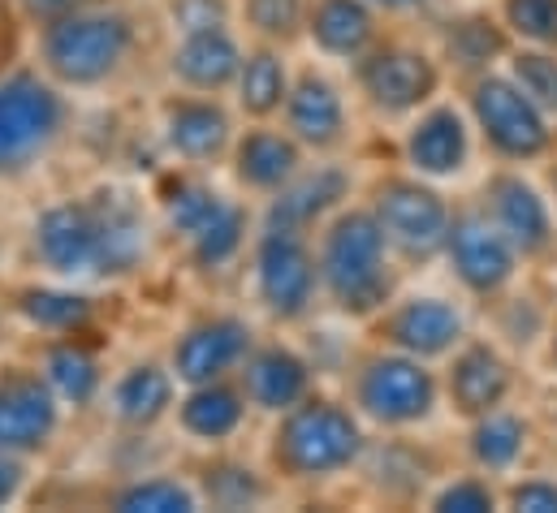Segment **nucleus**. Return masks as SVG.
<instances>
[{"label": "nucleus", "instance_id": "obj_1", "mask_svg": "<svg viewBox=\"0 0 557 513\" xmlns=\"http://www.w3.org/2000/svg\"><path fill=\"white\" fill-rule=\"evenodd\" d=\"M30 251L52 280H122L147 263L151 229L139 199L109 186L83 199L48 203L30 225Z\"/></svg>", "mask_w": 557, "mask_h": 513}, {"label": "nucleus", "instance_id": "obj_2", "mask_svg": "<svg viewBox=\"0 0 557 513\" xmlns=\"http://www.w3.org/2000/svg\"><path fill=\"white\" fill-rule=\"evenodd\" d=\"M139 52V26L126 9L96 4L39 26V70L65 91L109 87L131 70Z\"/></svg>", "mask_w": 557, "mask_h": 513}, {"label": "nucleus", "instance_id": "obj_3", "mask_svg": "<svg viewBox=\"0 0 557 513\" xmlns=\"http://www.w3.org/2000/svg\"><path fill=\"white\" fill-rule=\"evenodd\" d=\"M315 267H320V293L342 311V315H376L385 311L394 293V272H389V242L385 229L376 225L372 208H337L320 225L315 242Z\"/></svg>", "mask_w": 557, "mask_h": 513}, {"label": "nucleus", "instance_id": "obj_4", "mask_svg": "<svg viewBox=\"0 0 557 513\" xmlns=\"http://www.w3.org/2000/svg\"><path fill=\"white\" fill-rule=\"evenodd\" d=\"M359 453H363V427L355 410L311 392L285 414H277V427L269 436V466L277 479H289V484L333 479L350 471Z\"/></svg>", "mask_w": 557, "mask_h": 513}, {"label": "nucleus", "instance_id": "obj_5", "mask_svg": "<svg viewBox=\"0 0 557 513\" xmlns=\"http://www.w3.org/2000/svg\"><path fill=\"white\" fill-rule=\"evenodd\" d=\"M70 100L44 70H0V182L44 164L65 138Z\"/></svg>", "mask_w": 557, "mask_h": 513}, {"label": "nucleus", "instance_id": "obj_6", "mask_svg": "<svg viewBox=\"0 0 557 513\" xmlns=\"http://www.w3.org/2000/svg\"><path fill=\"white\" fill-rule=\"evenodd\" d=\"M251 280H256L260 306H264L277 324L302 320V315L311 311L315 293H320L315 247L307 242V234L264 225V229L256 234V247H251Z\"/></svg>", "mask_w": 557, "mask_h": 513}, {"label": "nucleus", "instance_id": "obj_7", "mask_svg": "<svg viewBox=\"0 0 557 513\" xmlns=\"http://www.w3.org/2000/svg\"><path fill=\"white\" fill-rule=\"evenodd\" d=\"M355 405L381 427H411L432 414L436 380L416 354H376L355 376Z\"/></svg>", "mask_w": 557, "mask_h": 513}, {"label": "nucleus", "instance_id": "obj_8", "mask_svg": "<svg viewBox=\"0 0 557 513\" xmlns=\"http://www.w3.org/2000/svg\"><path fill=\"white\" fill-rule=\"evenodd\" d=\"M61 397L39 367H0V449L17 458H39L61 431Z\"/></svg>", "mask_w": 557, "mask_h": 513}, {"label": "nucleus", "instance_id": "obj_9", "mask_svg": "<svg viewBox=\"0 0 557 513\" xmlns=\"http://www.w3.org/2000/svg\"><path fill=\"white\" fill-rule=\"evenodd\" d=\"M372 216L385 229V242L407 259H428L445 251L449 221H454L445 199L436 190H428L423 182H411V177L381 182L376 199H372Z\"/></svg>", "mask_w": 557, "mask_h": 513}, {"label": "nucleus", "instance_id": "obj_10", "mask_svg": "<svg viewBox=\"0 0 557 513\" xmlns=\"http://www.w3.org/2000/svg\"><path fill=\"white\" fill-rule=\"evenodd\" d=\"M471 113H475V126L484 129V138L506 160H532L549 147L545 109L532 96H523V87L515 78H497V74L475 78Z\"/></svg>", "mask_w": 557, "mask_h": 513}, {"label": "nucleus", "instance_id": "obj_11", "mask_svg": "<svg viewBox=\"0 0 557 513\" xmlns=\"http://www.w3.org/2000/svg\"><path fill=\"white\" fill-rule=\"evenodd\" d=\"M256 333L247 320L238 315H203L195 324H186L169 350V367L177 376V385H212V380H230L238 376L243 359L251 354Z\"/></svg>", "mask_w": 557, "mask_h": 513}, {"label": "nucleus", "instance_id": "obj_12", "mask_svg": "<svg viewBox=\"0 0 557 513\" xmlns=\"http://www.w3.org/2000/svg\"><path fill=\"white\" fill-rule=\"evenodd\" d=\"M160 138L169 147V155L186 160V164H216L221 155H230L234 147V117L221 104V96H169L160 104Z\"/></svg>", "mask_w": 557, "mask_h": 513}, {"label": "nucleus", "instance_id": "obj_13", "mask_svg": "<svg viewBox=\"0 0 557 513\" xmlns=\"http://www.w3.org/2000/svg\"><path fill=\"white\" fill-rule=\"evenodd\" d=\"M445 255L454 263L458 280L471 293H497L510 276H515V242L502 234V225L484 212H462L449 221V238H445Z\"/></svg>", "mask_w": 557, "mask_h": 513}, {"label": "nucleus", "instance_id": "obj_14", "mask_svg": "<svg viewBox=\"0 0 557 513\" xmlns=\"http://www.w3.org/2000/svg\"><path fill=\"white\" fill-rule=\"evenodd\" d=\"M355 65H359L355 74H359V91L368 96V104L389 117L416 113L436 91V65L411 48H368Z\"/></svg>", "mask_w": 557, "mask_h": 513}, {"label": "nucleus", "instance_id": "obj_15", "mask_svg": "<svg viewBox=\"0 0 557 513\" xmlns=\"http://www.w3.org/2000/svg\"><path fill=\"white\" fill-rule=\"evenodd\" d=\"M230 168L234 182L247 195L273 199L277 190H285L298 173H302V142L289 134L285 126H269L256 122L251 129H243L230 147Z\"/></svg>", "mask_w": 557, "mask_h": 513}, {"label": "nucleus", "instance_id": "obj_16", "mask_svg": "<svg viewBox=\"0 0 557 513\" xmlns=\"http://www.w3.org/2000/svg\"><path fill=\"white\" fill-rule=\"evenodd\" d=\"M243 57H247V48L238 43L234 26L190 30V35H177V43L169 52V74L182 91L221 96V91H234Z\"/></svg>", "mask_w": 557, "mask_h": 513}, {"label": "nucleus", "instance_id": "obj_17", "mask_svg": "<svg viewBox=\"0 0 557 513\" xmlns=\"http://www.w3.org/2000/svg\"><path fill=\"white\" fill-rule=\"evenodd\" d=\"M281 122L302 142V151H333L346 138V100H342V87L333 78H324L320 70H302L289 83Z\"/></svg>", "mask_w": 557, "mask_h": 513}, {"label": "nucleus", "instance_id": "obj_18", "mask_svg": "<svg viewBox=\"0 0 557 513\" xmlns=\"http://www.w3.org/2000/svg\"><path fill=\"white\" fill-rule=\"evenodd\" d=\"M234 380L247 392L251 410L285 414L289 405H298L311 392V363L298 350L269 341V346H251V354L243 359Z\"/></svg>", "mask_w": 557, "mask_h": 513}, {"label": "nucleus", "instance_id": "obj_19", "mask_svg": "<svg viewBox=\"0 0 557 513\" xmlns=\"http://www.w3.org/2000/svg\"><path fill=\"white\" fill-rule=\"evenodd\" d=\"M346 190H350V177H346L337 164H315V168L302 164V173H298L285 190H277V195L269 199L264 225L307 234V229L324 225V221L342 208Z\"/></svg>", "mask_w": 557, "mask_h": 513}, {"label": "nucleus", "instance_id": "obj_20", "mask_svg": "<svg viewBox=\"0 0 557 513\" xmlns=\"http://www.w3.org/2000/svg\"><path fill=\"white\" fill-rule=\"evenodd\" d=\"M247 392L238 388V380H212V385H190L173 414H177V427L199 440V445H225L243 431L247 423Z\"/></svg>", "mask_w": 557, "mask_h": 513}, {"label": "nucleus", "instance_id": "obj_21", "mask_svg": "<svg viewBox=\"0 0 557 513\" xmlns=\"http://www.w3.org/2000/svg\"><path fill=\"white\" fill-rule=\"evenodd\" d=\"M109 405H113V418L122 427H135V431L156 427L177 405V376H173V367L169 363H156V359L131 363L109 385Z\"/></svg>", "mask_w": 557, "mask_h": 513}, {"label": "nucleus", "instance_id": "obj_22", "mask_svg": "<svg viewBox=\"0 0 557 513\" xmlns=\"http://www.w3.org/2000/svg\"><path fill=\"white\" fill-rule=\"evenodd\" d=\"M385 337L416 359L449 354L462 341V311L445 298H411L394 315H385Z\"/></svg>", "mask_w": 557, "mask_h": 513}, {"label": "nucleus", "instance_id": "obj_23", "mask_svg": "<svg viewBox=\"0 0 557 513\" xmlns=\"http://www.w3.org/2000/svg\"><path fill=\"white\" fill-rule=\"evenodd\" d=\"M488 208H493V221L502 225V234L515 242L519 255H541V251L554 242L549 203H545L541 190L528 186L523 177H493V186H488Z\"/></svg>", "mask_w": 557, "mask_h": 513}, {"label": "nucleus", "instance_id": "obj_24", "mask_svg": "<svg viewBox=\"0 0 557 513\" xmlns=\"http://www.w3.org/2000/svg\"><path fill=\"white\" fill-rule=\"evenodd\" d=\"M467 151H471L467 122L449 104L428 109L407 134V164L416 168L419 177H454V173H462Z\"/></svg>", "mask_w": 557, "mask_h": 513}, {"label": "nucleus", "instance_id": "obj_25", "mask_svg": "<svg viewBox=\"0 0 557 513\" xmlns=\"http://www.w3.org/2000/svg\"><path fill=\"white\" fill-rule=\"evenodd\" d=\"M307 39L333 61H359L376 39V9L368 0H311Z\"/></svg>", "mask_w": 557, "mask_h": 513}, {"label": "nucleus", "instance_id": "obj_26", "mask_svg": "<svg viewBox=\"0 0 557 513\" xmlns=\"http://www.w3.org/2000/svg\"><path fill=\"white\" fill-rule=\"evenodd\" d=\"M510 392V363L493 346H462L449 367V397L467 418H480L488 410H502Z\"/></svg>", "mask_w": 557, "mask_h": 513}, {"label": "nucleus", "instance_id": "obj_27", "mask_svg": "<svg viewBox=\"0 0 557 513\" xmlns=\"http://www.w3.org/2000/svg\"><path fill=\"white\" fill-rule=\"evenodd\" d=\"M44 380L52 385V392L61 397V405L70 410H87L100 392H104V372H100V359L74 337H52L44 350H39V363Z\"/></svg>", "mask_w": 557, "mask_h": 513}, {"label": "nucleus", "instance_id": "obj_28", "mask_svg": "<svg viewBox=\"0 0 557 513\" xmlns=\"http://www.w3.org/2000/svg\"><path fill=\"white\" fill-rule=\"evenodd\" d=\"M13 311L35 333L74 337V333H83L91 324L96 302L83 289H74L70 280H57V285H22V289H13Z\"/></svg>", "mask_w": 557, "mask_h": 513}, {"label": "nucleus", "instance_id": "obj_29", "mask_svg": "<svg viewBox=\"0 0 557 513\" xmlns=\"http://www.w3.org/2000/svg\"><path fill=\"white\" fill-rule=\"evenodd\" d=\"M289 70H285V57H281L277 43H256L247 48L243 57V70L234 78V104L251 117V122H269L285 109V96H289Z\"/></svg>", "mask_w": 557, "mask_h": 513}, {"label": "nucleus", "instance_id": "obj_30", "mask_svg": "<svg viewBox=\"0 0 557 513\" xmlns=\"http://www.w3.org/2000/svg\"><path fill=\"white\" fill-rule=\"evenodd\" d=\"M109 505L122 513H195L203 510V497L195 484H182L173 475H147V479H131L122 484Z\"/></svg>", "mask_w": 557, "mask_h": 513}, {"label": "nucleus", "instance_id": "obj_31", "mask_svg": "<svg viewBox=\"0 0 557 513\" xmlns=\"http://www.w3.org/2000/svg\"><path fill=\"white\" fill-rule=\"evenodd\" d=\"M247 225H251L247 208L230 199V203H225V212H221L203 234H195V238L186 242L190 263H195V267H203V272H216V267L234 263V259L243 255V247H247Z\"/></svg>", "mask_w": 557, "mask_h": 513}, {"label": "nucleus", "instance_id": "obj_32", "mask_svg": "<svg viewBox=\"0 0 557 513\" xmlns=\"http://www.w3.org/2000/svg\"><path fill=\"white\" fill-rule=\"evenodd\" d=\"M225 195L216 190V186H208V182H195V177H182L173 190H169V199H164V221H169V229L182 238V242H190L195 234H203L221 212H225Z\"/></svg>", "mask_w": 557, "mask_h": 513}, {"label": "nucleus", "instance_id": "obj_33", "mask_svg": "<svg viewBox=\"0 0 557 513\" xmlns=\"http://www.w3.org/2000/svg\"><path fill=\"white\" fill-rule=\"evenodd\" d=\"M523 445H528V423L523 418L502 414V410H488V414L475 418L471 453L484 471H510L523 458Z\"/></svg>", "mask_w": 557, "mask_h": 513}, {"label": "nucleus", "instance_id": "obj_34", "mask_svg": "<svg viewBox=\"0 0 557 513\" xmlns=\"http://www.w3.org/2000/svg\"><path fill=\"white\" fill-rule=\"evenodd\" d=\"M199 497L216 510H256V505L269 501V484L243 462H212L203 471Z\"/></svg>", "mask_w": 557, "mask_h": 513}, {"label": "nucleus", "instance_id": "obj_35", "mask_svg": "<svg viewBox=\"0 0 557 513\" xmlns=\"http://www.w3.org/2000/svg\"><path fill=\"white\" fill-rule=\"evenodd\" d=\"M311 0H243V22L260 43H289L307 30Z\"/></svg>", "mask_w": 557, "mask_h": 513}, {"label": "nucleus", "instance_id": "obj_36", "mask_svg": "<svg viewBox=\"0 0 557 513\" xmlns=\"http://www.w3.org/2000/svg\"><path fill=\"white\" fill-rule=\"evenodd\" d=\"M445 48H449V61H458L462 70H480L488 65V57L506 48V39L488 17H462V22H449Z\"/></svg>", "mask_w": 557, "mask_h": 513}, {"label": "nucleus", "instance_id": "obj_37", "mask_svg": "<svg viewBox=\"0 0 557 513\" xmlns=\"http://www.w3.org/2000/svg\"><path fill=\"white\" fill-rule=\"evenodd\" d=\"M510 78L523 87V96H532L545 113H557V57L549 52H519L510 61Z\"/></svg>", "mask_w": 557, "mask_h": 513}, {"label": "nucleus", "instance_id": "obj_38", "mask_svg": "<svg viewBox=\"0 0 557 513\" xmlns=\"http://www.w3.org/2000/svg\"><path fill=\"white\" fill-rule=\"evenodd\" d=\"M506 22L541 48L557 43V0H506Z\"/></svg>", "mask_w": 557, "mask_h": 513}, {"label": "nucleus", "instance_id": "obj_39", "mask_svg": "<svg viewBox=\"0 0 557 513\" xmlns=\"http://www.w3.org/2000/svg\"><path fill=\"white\" fill-rule=\"evenodd\" d=\"M169 22H173L177 35L230 26V22H234V4H230V0H173V4H169Z\"/></svg>", "mask_w": 557, "mask_h": 513}, {"label": "nucleus", "instance_id": "obj_40", "mask_svg": "<svg viewBox=\"0 0 557 513\" xmlns=\"http://www.w3.org/2000/svg\"><path fill=\"white\" fill-rule=\"evenodd\" d=\"M432 510L484 513V510H493V492H488V484H480V479H458V484H449V488H441V492L432 497Z\"/></svg>", "mask_w": 557, "mask_h": 513}, {"label": "nucleus", "instance_id": "obj_41", "mask_svg": "<svg viewBox=\"0 0 557 513\" xmlns=\"http://www.w3.org/2000/svg\"><path fill=\"white\" fill-rule=\"evenodd\" d=\"M96 4H109V0H13V9H17L26 22H35V26L57 22V17H65V13H78V9H96Z\"/></svg>", "mask_w": 557, "mask_h": 513}, {"label": "nucleus", "instance_id": "obj_42", "mask_svg": "<svg viewBox=\"0 0 557 513\" xmlns=\"http://www.w3.org/2000/svg\"><path fill=\"white\" fill-rule=\"evenodd\" d=\"M510 505L528 513H557V484H545V479H528L510 492Z\"/></svg>", "mask_w": 557, "mask_h": 513}, {"label": "nucleus", "instance_id": "obj_43", "mask_svg": "<svg viewBox=\"0 0 557 513\" xmlns=\"http://www.w3.org/2000/svg\"><path fill=\"white\" fill-rule=\"evenodd\" d=\"M26 479H30V475H26V458L0 449V510L17 505V497L26 492Z\"/></svg>", "mask_w": 557, "mask_h": 513}, {"label": "nucleus", "instance_id": "obj_44", "mask_svg": "<svg viewBox=\"0 0 557 513\" xmlns=\"http://www.w3.org/2000/svg\"><path fill=\"white\" fill-rule=\"evenodd\" d=\"M372 9H385V13H407V9H419L428 0H368Z\"/></svg>", "mask_w": 557, "mask_h": 513}, {"label": "nucleus", "instance_id": "obj_45", "mask_svg": "<svg viewBox=\"0 0 557 513\" xmlns=\"http://www.w3.org/2000/svg\"><path fill=\"white\" fill-rule=\"evenodd\" d=\"M9 26H13V9H9V0H0V52H4V39H9Z\"/></svg>", "mask_w": 557, "mask_h": 513}, {"label": "nucleus", "instance_id": "obj_46", "mask_svg": "<svg viewBox=\"0 0 557 513\" xmlns=\"http://www.w3.org/2000/svg\"><path fill=\"white\" fill-rule=\"evenodd\" d=\"M554 359H557V350H554Z\"/></svg>", "mask_w": 557, "mask_h": 513}]
</instances>
